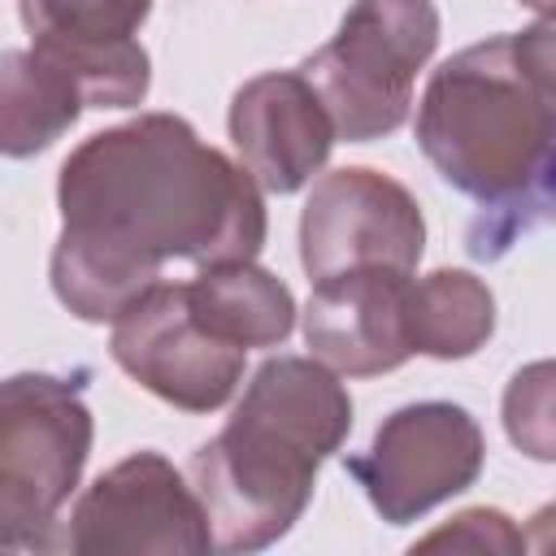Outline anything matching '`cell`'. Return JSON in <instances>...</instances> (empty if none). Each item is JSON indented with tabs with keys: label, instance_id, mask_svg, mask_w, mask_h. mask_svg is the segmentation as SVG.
Listing matches in <instances>:
<instances>
[{
	"label": "cell",
	"instance_id": "7a4b0ae2",
	"mask_svg": "<svg viewBox=\"0 0 556 556\" xmlns=\"http://www.w3.org/2000/svg\"><path fill=\"white\" fill-rule=\"evenodd\" d=\"M434 48L426 0H361L339 39L304 61V78L330 100L348 139H374L404 122L413 70Z\"/></svg>",
	"mask_w": 556,
	"mask_h": 556
},
{
	"label": "cell",
	"instance_id": "6da1fadb",
	"mask_svg": "<svg viewBox=\"0 0 556 556\" xmlns=\"http://www.w3.org/2000/svg\"><path fill=\"white\" fill-rule=\"evenodd\" d=\"M91 148L130 191L143 195V204L148 200L156 204V195L165 200L169 191H174V200H191V195L217 191V187L239 178L222 156L195 148V135L169 117H156V161H152L156 174L139 169L130 126L113 130V135H96ZM104 230H109V265H117L126 278H135V269L148 278L152 261L165 252L195 256V261H204V256L239 261V256H252L261 243L235 226H222L213 217H195L187 208H109Z\"/></svg>",
	"mask_w": 556,
	"mask_h": 556
}]
</instances>
